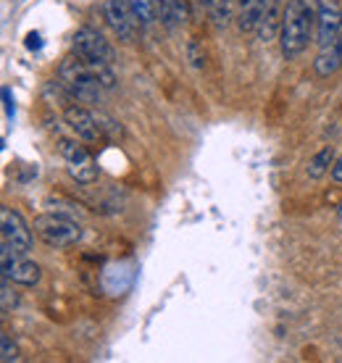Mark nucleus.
Returning <instances> with one entry per match:
<instances>
[{"mask_svg":"<svg viewBox=\"0 0 342 363\" xmlns=\"http://www.w3.org/2000/svg\"><path fill=\"white\" fill-rule=\"evenodd\" d=\"M58 84L79 103H100L103 90H106L98 77L92 74L90 66L84 64L82 58H77V55H69V58L61 61V66H58Z\"/></svg>","mask_w":342,"mask_h":363,"instance_id":"obj_2","label":"nucleus"},{"mask_svg":"<svg viewBox=\"0 0 342 363\" xmlns=\"http://www.w3.org/2000/svg\"><path fill=\"white\" fill-rule=\"evenodd\" d=\"M232 6H234V0H216V3L208 6L211 18H214L216 27H226V24L232 21Z\"/></svg>","mask_w":342,"mask_h":363,"instance_id":"obj_17","label":"nucleus"},{"mask_svg":"<svg viewBox=\"0 0 342 363\" xmlns=\"http://www.w3.org/2000/svg\"><path fill=\"white\" fill-rule=\"evenodd\" d=\"M342 66V50L337 45H326V48H321V53L316 55V61H314V69H316V74L319 77H332L337 69Z\"/></svg>","mask_w":342,"mask_h":363,"instance_id":"obj_14","label":"nucleus"},{"mask_svg":"<svg viewBox=\"0 0 342 363\" xmlns=\"http://www.w3.org/2000/svg\"><path fill=\"white\" fill-rule=\"evenodd\" d=\"M0 269H3L6 279L21 284V287H35L43 277L40 266L35 261H29L27 253H18L16 247L11 245H0Z\"/></svg>","mask_w":342,"mask_h":363,"instance_id":"obj_5","label":"nucleus"},{"mask_svg":"<svg viewBox=\"0 0 342 363\" xmlns=\"http://www.w3.org/2000/svg\"><path fill=\"white\" fill-rule=\"evenodd\" d=\"M337 218L342 221V200H340V206H337Z\"/></svg>","mask_w":342,"mask_h":363,"instance_id":"obj_24","label":"nucleus"},{"mask_svg":"<svg viewBox=\"0 0 342 363\" xmlns=\"http://www.w3.org/2000/svg\"><path fill=\"white\" fill-rule=\"evenodd\" d=\"M0 361L3 363H16L18 361V347L13 345L11 335L0 337Z\"/></svg>","mask_w":342,"mask_h":363,"instance_id":"obj_19","label":"nucleus"},{"mask_svg":"<svg viewBox=\"0 0 342 363\" xmlns=\"http://www.w3.org/2000/svg\"><path fill=\"white\" fill-rule=\"evenodd\" d=\"M63 118H66L69 129L79 137L82 143H100V140H103L100 121L92 111L82 108V106H69V108L63 111Z\"/></svg>","mask_w":342,"mask_h":363,"instance_id":"obj_9","label":"nucleus"},{"mask_svg":"<svg viewBox=\"0 0 342 363\" xmlns=\"http://www.w3.org/2000/svg\"><path fill=\"white\" fill-rule=\"evenodd\" d=\"M35 237L40 242H45L48 247H55V250H63V247H72L82 240V229L74 218L63 216V213H55V211H48V213H40L35 218Z\"/></svg>","mask_w":342,"mask_h":363,"instance_id":"obj_3","label":"nucleus"},{"mask_svg":"<svg viewBox=\"0 0 342 363\" xmlns=\"http://www.w3.org/2000/svg\"><path fill=\"white\" fill-rule=\"evenodd\" d=\"M16 306H18V295L11 290V279L3 277V287H0V308H3V313H11Z\"/></svg>","mask_w":342,"mask_h":363,"instance_id":"obj_18","label":"nucleus"},{"mask_svg":"<svg viewBox=\"0 0 342 363\" xmlns=\"http://www.w3.org/2000/svg\"><path fill=\"white\" fill-rule=\"evenodd\" d=\"M3 100H6V113H9V118H11L16 108H13V100H11V90H9V87L3 90Z\"/></svg>","mask_w":342,"mask_h":363,"instance_id":"obj_23","label":"nucleus"},{"mask_svg":"<svg viewBox=\"0 0 342 363\" xmlns=\"http://www.w3.org/2000/svg\"><path fill=\"white\" fill-rule=\"evenodd\" d=\"M103 16L109 21V27L114 29V35L121 43H135L137 32H140V18L135 16V11L129 9L126 0H106L103 3Z\"/></svg>","mask_w":342,"mask_h":363,"instance_id":"obj_8","label":"nucleus"},{"mask_svg":"<svg viewBox=\"0 0 342 363\" xmlns=\"http://www.w3.org/2000/svg\"><path fill=\"white\" fill-rule=\"evenodd\" d=\"M61 155H63V161H66V169H69L74 182L92 184V182L100 177V169H98V164H95V158H92L90 150L84 145H79L77 140H63Z\"/></svg>","mask_w":342,"mask_h":363,"instance_id":"obj_6","label":"nucleus"},{"mask_svg":"<svg viewBox=\"0 0 342 363\" xmlns=\"http://www.w3.org/2000/svg\"><path fill=\"white\" fill-rule=\"evenodd\" d=\"M72 50L77 58H82L84 64H114L116 61V53L106 37L100 35L98 29L92 27H79L72 37Z\"/></svg>","mask_w":342,"mask_h":363,"instance_id":"obj_4","label":"nucleus"},{"mask_svg":"<svg viewBox=\"0 0 342 363\" xmlns=\"http://www.w3.org/2000/svg\"><path fill=\"white\" fill-rule=\"evenodd\" d=\"M158 6V21L166 29H180L189 18V0H155Z\"/></svg>","mask_w":342,"mask_h":363,"instance_id":"obj_11","label":"nucleus"},{"mask_svg":"<svg viewBox=\"0 0 342 363\" xmlns=\"http://www.w3.org/2000/svg\"><path fill=\"white\" fill-rule=\"evenodd\" d=\"M269 0H243L240 3V13H237V27L240 32H255L263 18Z\"/></svg>","mask_w":342,"mask_h":363,"instance_id":"obj_13","label":"nucleus"},{"mask_svg":"<svg viewBox=\"0 0 342 363\" xmlns=\"http://www.w3.org/2000/svg\"><path fill=\"white\" fill-rule=\"evenodd\" d=\"M342 29V9L337 0H321L319 16H316V43L321 48L332 45Z\"/></svg>","mask_w":342,"mask_h":363,"instance_id":"obj_10","label":"nucleus"},{"mask_svg":"<svg viewBox=\"0 0 342 363\" xmlns=\"http://www.w3.org/2000/svg\"><path fill=\"white\" fill-rule=\"evenodd\" d=\"M321 0H287L285 13H282V29H280V45L282 55L292 61L306 50L311 32H314L316 16H319Z\"/></svg>","mask_w":342,"mask_h":363,"instance_id":"obj_1","label":"nucleus"},{"mask_svg":"<svg viewBox=\"0 0 342 363\" xmlns=\"http://www.w3.org/2000/svg\"><path fill=\"white\" fill-rule=\"evenodd\" d=\"M126 3H129V9L135 11V16L140 18L143 27H150L155 18H158V6H155V0H126Z\"/></svg>","mask_w":342,"mask_h":363,"instance_id":"obj_16","label":"nucleus"},{"mask_svg":"<svg viewBox=\"0 0 342 363\" xmlns=\"http://www.w3.org/2000/svg\"><path fill=\"white\" fill-rule=\"evenodd\" d=\"M0 237H3V245L16 247L18 253H29L32 242H35L32 227L24 221V216L18 211L9 208V206L0 208Z\"/></svg>","mask_w":342,"mask_h":363,"instance_id":"obj_7","label":"nucleus"},{"mask_svg":"<svg viewBox=\"0 0 342 363\" xmlns=\"http://www.w3.org/2000/svg\"><path fill=\"white\" fill-rule=\"evenodd\" d=\"M334 161H337V158H334V147L332 145L321 147V150L308 161V166H306L308 177H311V179H321L326 172H332Z\"/></svg>","mask_w":342,"mask_h":363,"instance_id":"obj_15","label":"nucleus"},{"mask_svg":"<svg viewBox=\"0 0 342 363\" xmlns=\"http://www.w3.org/2000/svg\"><path fill=\"white\" fill-rule=\"evenodd\" d=\"M27 48H29V50H40V48H43V43H40V35H37V32H29V35H27Z\"/></svg>","mask_w":342,"mask_h":363,"instance_id":"obj_21","label":"nucleus"},{"mask_svg":"<svg viewBox=\"0 0 342 363\" xmlns=\"http://www.w3.org/2000/svg\"><path fill=\"white\" fill-rule=\"evenodd\" d=\"M332 182H337V184H342V155L334 161L332 166Z\"/></svg>","mask_w":342,"mask_h":363,"instance_id":"obj_22","label":"nucleus"},{"mask_svg":"<svg viewBox=\"0 0 342 363\" xmlns=\"http://www.w3.org/2000/svg\"><path fill=\"white\" fill-rule=\"evenodd\" d=\"M98 116V121H100V129H103V137L106 135H111V137H121V127H118L114 118H109V116H103V113H95Z\"/></svg>","mask_w":342,"mask_h":363,"instance_id":"obj_20","label":"nucleus"},{"mask_svg":"<svg viewBox=\"0 0 342 363\" xmlns=\"http://www.w3.org/2000/svg\"><path fill=\"white\" fill-rule=\"evenodd\" d=\"M211 3H216V0H206V6H211Z\"/></svg>","mask_w":342,"mask_h":363,"instance_id":"obj_25","label":"nucleus"},{"mask_svg":"<svg viewBox=\"0 0 342 363\" xmlns=\"http://www.w3.org/2000/svg\"><path fill=\"white\" fill-rule=\"evenodd\" d=\"M282 13H285V0H269V3H266L261 24H258V29H255V35H258L261 43H271L274 37L280 35Z\"/></svg>","mask_w":342,"mask_h":363,"instance_id":"obj_12","label":"nucleus"}]
</instances>
